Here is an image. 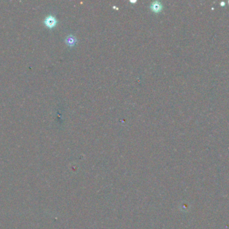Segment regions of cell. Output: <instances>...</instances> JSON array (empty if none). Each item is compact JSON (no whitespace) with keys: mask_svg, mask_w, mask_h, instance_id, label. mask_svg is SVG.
Returning a JSON list of instances; mask_svg holds the SVG:
<instances>
[{"mask_svg":"<svg viewBox=\"0 0 229 229\" xmlns=\"http://www.w3.org/2000/svg\"><path fill=\"white\" fill-rule=\"evenodd\" d=\"M44 23L46 26H48V28H53V27L56 24L57 21L54 16H48L44 20Z\"/></svg>","mask_w":229,"mask_h":229,"instance_id":"6da1fadb","label":"cell"},{"mask_svg":"<svg viewBox=\"0 0 229 229\" xmlns=\"http://www.w3.org/2000/svg\"><path fill=\"white\" fill-rule=\"evenodd\" d=\"M151 9L155 12H159L162 9V5L159 2H154L151 3Z\"/></svg>","mask_w":229,"mask_h":229,"instance_id":"7a4b0ae2","label":"cell"},{"mask_svg":"<svg viewBox=\"0 0 229 229\" xmlns=\"http://www.w3.org/2000/svg\"><path fill=\"white\" fill-rule=\"evenodd\" d=\"M66 42L67 45H69L70 46H72L76 44V39L75 36H73L72 35H70V36L66 37Z\"/></svg>","mask_w":229,"mask_h":229,"instance_id":"3957f363","label":"cell"}]
</instances>
